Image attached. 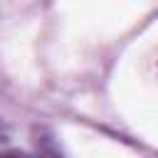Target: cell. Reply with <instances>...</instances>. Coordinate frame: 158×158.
Segmentation results:
<instances>
[{"mask_svg":"<svg viewBox=\"0 0 158 158\" xmlns=\"http://www.w3.org/2000/svg\"><path fill=\"white\" fill-rule=\"evenodd\" d=\"M0 158H42V156H30V153H20V151H10V153H0Z\"/></svg>","mask_w":158,"mask_h":158,"instance_id":"obj_1","label":"cell"}]
</instances>
